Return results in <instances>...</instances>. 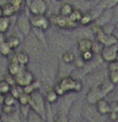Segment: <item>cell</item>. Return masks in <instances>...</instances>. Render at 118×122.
Returning a JSON list of instances; mask_svg holds the SVG:
<instances>
[{"instance_id": "cell-1", "label": "cell", "mask_w": 118, "mask_h": 122, "mask_svg": "<svg viewBox=\"0 0 118 122\" xmlns=\"http://www.w3.org/2000/svg\"><path fill=\"white\" fill-rule=\"evenodd\" d=\"M30 108L36 112L38 115H41L43 118L46 119L47 114V104L45 96L39 90H35L30 95V102H29Z\"/></svg>"}, {"instance_id": "cell-2", "label": "cell", "mask_w": 118, "mask_h": 122, "mask_svg": "<svg viewBox=\"0 0 118 122\" xmlns=\"http://www.w3.org/2000/svg\"><path fill=\"white\" fill-rule=\"evenodd\" d=\"M25 51L30 55V57H38L42 53V43L32 32L25 37Z\"/></svg>"}, {"instance_id": "cell-3", "label": "cell", "mask_w": 118, "mask_h": 122, "mask_svg": "<svg viewBox=\"0 0 118 122\" xmlns=\"http://www.w3.org/2000/svg\"><path fill=\"white\" fill-rule=\"evenodd\" d=\"M58 84L62 87V89L66 93L69 92V91L79 92V91H81L82 88H83V83H82L81 81L71 78L70 76H63V78L58 82Z\"/></svg>"}, {"instance_id": "cell-4", "label": "cell", "mask_w": 118, "mask_h": 122, "mask_svg": "<svg viewBox=\"0 0 118 122\" xmlns=\"http://www.w3.org/2000/svg\"><path fill=\"white\" fill-rule=\"evenodd\" d=\"M59 70V64L56 63V61H47L46 63H44L41 67V72H42V78L46 83H50L51 81H53V79L55 78L56 73Z\"/></svg>"}, {"instance_id": "cell-5", "label": "cell", "mask_w": 118, "mask_h": 122, "mask_svg": "<svg viewBox=\"0 0 118 122\" xmlns=\"http://www.w3.org/2000/svg\"><path fill=\"white\" fill-rule=\"evenodd\" d=\"M82 115L84 119H86L89 122H102V115L97 111L96 106L93 104H89L85 101L84 104L81 106Z\"/></svg>"}, {"instance_id": "cell-6", "label": "cell", "mask_w": 118, "mask_h": 122, "mask_svg": "<svg viewBox=\"0 0 118 122\" xmlns=\"http://www.w3.org/2000/svg\"><path fill=\"white\" fill-rule=\"evenodd\" d=\"M16 25L18 31L21 33L23 37L28 36L32 32V25L30 21V18L26 14H20L16 18Z\"/></svg>"}, {"instance_id": "cell-7", "label": "cell", "mask_w": 118, "mask_h": 122, "mask_svg": "<svg viewBox=\"0 0 118 122\" xmlns=\"http://www.w3.org/2000/svg\"><path fill=\"white\" fill-rule=\"evenodd\" d=\"M107 97V95L104 93V91L102 90L100 85L93 86V87L89 88V90L87 91L86 96H85V101L89 104L95 105L99 100L103 99V98Z\"/></svg>"}, {"instance_id": "cell-8", "label": "cell", "mask_w": 118, "mask_h": 122, "mask_svg": "<svg viewBox=\"0 0 118 122\" xmlns=\"http://www.w3.org/2000/svg\"><path fill=\"white\" fill-rule=\"evenodd\" d=\"M14 78H15L16 84L21 86V87H25V86L29 85V84L34 82V76H33V73L30 70H28L27 68H26V66L23 67L19 71V73L16 74Z\"/></svg>"}, {"instance_id": "cell-9", "label": "cell", "mask_w": 118, "mask_h": 122, "mask_svg": "<svg viewBox=\"0 0 118 122\" xmlns=\"http://www.w3.org/2000/svg\"><path fill=\"white\" fill-rule=\"evenodd\" d=\"M27 9L31 15H45L48 11V4L45 0H32Z\"/></svg>"}, {"instance_id": "cell-10", "label": "cell", "mask_w": 118, "mask_h": 122, "mask_svg": "<svg viewBox=\"0 0 118 122\" xmlns=\"http://www.w3.org/2000/svg\"><path fill=\"white\" fill-rule=\"evenodd\" d=\"M30 21H31L32 28L41 29L45 32H46L51 25L50 19H49L48 17H46V14H45V15H31Z\"/></svg>"}, {"instance_id": "cell-11", "label": "cell", "mask_w": 118, "mask_h": 122, "mask_svg": "<svg viewBox=\"0 0 118 122\" xmlns=\"http://www.w3.org/2000/svg\"><path fill=\"white\" fill-rule=\"evenodd\" d=\"M104 71H101L100 69L97 70L94 69L91 71L88 72V74L85 76L86 80V84L89 86V87H93V86H97L100 85L103 81H104Z\"/></svg>"}, {"instance_id": "cell-12", "label": "cell", "mask_w": 118, "mask_h": 122, "mask_svg": "<svg viewBox=\"0 0 118 122\" xmlns=\"http://www.w3.org/2000/svg\"><path fill=\"white\" fill-rule=\"evenodd\" d=\"M100 55H101V57H102L103 62L111 63V62H113V61H116L117 56H118V49H117L116 45L103 47Z\"/></svg>"}, {"instance_id": "cell-13", "label": "cell", "mask_w": 118, "mask_h": 122, "mask_svg": "<svg viewBox=\"0 0 118 122\" xmlns=\"http://www.w3.org/2000/svg\"><path fill=\"white\" fill-rule=\"evenodd\" d=\"M113 18V11L112 9H107V10H103L101 12V14L95 19L94 23H96L97 25L102 28L103 25H107L111 22V19Z\"/></svg>"}, {"instance_id": "cell-14", "label": "cell", "mask_w": 118, "mask_h": 122, "mask_svg": "<svg viewBox=\"0 0 118 122\" xmlns=\"http://www.w3.org/2000/svg\"><path fill=\"white\" fill-rule=\"evenodd\" d=\"M95 106H96L97 111L100 112L102 116H107V114L111 112V103L105 98L99 100L95 104Z\"/></svg>"}, {"instance_id": "cell-15", "label": "cell", "mask_w": 118, "mask_h": 122, "mask_svg": "<svg viewBox=\"0 0 118 122\" xmlns=\"http://www.w3.org/2000/svg\"><path fill=\"white\" fill-rule=\"evenodd\" d=\"M116 5H118V0H99L97 2L95 9L102 12L107 9H114Z\"/></svg>"}, {"instance_id": "cell-16", "label": "cell", "mask_w": 118, "mask_h": 122, "mask_svg": "<svg viewBox=\"0 0 118 122\" xmlns=\"http://www.w3.org/2000/svg\"><path fill=\"white\" fill-rule=\"evenodd\" d=\"M91 45H93V41L91 38H87V37H82L77 43L78 50H79L80 53L87 50H91Z\"/></svg>"}, {"instance_id": "cell-17", "label": "cell", "mask_w": 118, "mask_h": 122, "mask_svg": "<svg viewBox=\"0 0 118 122\" xmlns=\"http://www.w3.org/2000/svg\"><path fill=\"white\" fill-rule=\"evenodd\" d=\"M52 43L56 47H60L61 49H68V47L71 45L69 39L67 37L63 36V35H56V37H54L52 39Z\"/></svg>"}, {"instance_id": "cell-18", "label": "cell", "mask_w": 118, "mask_h": 122, "mask_svg": "<svg viewBox=\"0 0 118 122\" xmlns=\"http://www.w3.org/2000/svg\"><path fill=\"white\" fill-rule=\"evenodd\" d=\"M2 122H19V112H16V109L10 114H3L1 118Z\"/></svg>"}, {"instance_id": "cell-19", "label": "cell", "mask_w": 118, "mask_h": 122, "mask_svg": "<svg viewBox=\"0 0 118 122\" xmlns=\"http://www.w3.org/2000/svg\"><path fill=\"white\" fill-rule=\"evenodd\" d=\"M75 60V53L69 50H65L64 52L62 53V55H61V61H62L63 63H65V64H68V65L74 64Z\"/></svg>"}, {"instance_id": "cell-20", "label": "cell", "mask_w": 118, "mask_h": 122, "mask_svg": "<svg viewBox=\"0 0 118 122\" xmlns=\"http://www.w3.org/2000/svg\"><path fill=\"white\" fill-rule=\"evenodd\" d=\"M27 122H47V120L43 118L41 115L37 114L36 112H34L33 109L30 108L27 116Z\"/></svg>"}, {"instance_id": "cell-21", "label": "cell", "mask_w": 118, "mask_h": 122, "mask_svg": "<svg viewBox=\"0 0 118 122\" xmlns=\"http://www.w3.org/2000/svg\"><path fill=\"white\" fill-rule=\"evenodd\" d=\"M15 55H16V58H17V62L21 66H27L30 63V55L26 51H19Z\"/></svg>"}, {"instance_id": "cell-22", "label": "cell", "mask_w": 118, "mask_h": 122, "mask_svg": "<svg viewBox=\"0 0 118 122\" xmlns=\"http://www.w3.org/2000/svg\"><path fill=\"white\" fill-rule=\"evenodd\" d=\"M59 98L60 97H59V95L54 91L53 88L47 90L46 95H45V99H46V102L48 103V104H54V103H56Z\"/></svg>"}, {"instance_id": "cell-23", "label": "cell", "mask_w": 118, "mask_h": 122, "mask_svg": "<svg viewBox=\"0 0 118 122\" xmlns=\"http://www.w3.org/2000/svg\"><path fill=\"white\" fill-rule=\"evenodd\" d=\"M2 13H3V16H5V17H13V16L17 13V11H16L15 8L8 1L6 3H4L3 5H2Z\"/></svg>"}, {"instance_id": "cell-24", "label": "cell", "mask_w": 118, "mask_h": 122, "mask_svg": "<svg viewBox=\"0 0 118 122\" xmlns=\"http://www.w3.org/2000/svg\"><path fill=\"white\" fill-rule=\"evenodd\" d=\"M11 27V17H5L2 16L0 17V32L1 33H6Z\"/></svg>"}, {"instance_id": "cell-25", "label": "cell", "mask_w": 118, "mask_h": 122, "mask_svg": "<svg viewBox=\"0 0 118 122\" xmlns=\"http://www.w3.org/2000/svg\"><path fill=\"white\" fill-rule=\"evenodd\" d=\"M101 88H102V90L104 91V93L107 96H108L111 92H113V91L115 90V87H116V85L115 84H113L112 82L108 80V81H107V80H104V81L102 82V83L100 84Z\"/></svg>"}, {"instance_id": "cell-26", "label": "cell", "mask_w": 118, "mask_h": 122, "mask_svg": "<svg viewBox=\"0 0 118 122\" xmlns=\"http://www.w3.org/2000/svg\"><path fill=\"white\" fill-rule=\"evenodd\" d=\"M8 64H9V57L0 55V78L4 76L8 73Z\"/></svg>"}, {"instance_id": "cell-27", "label": "cell", "mask_w": 118, "mask_h": 122, "mask_svg": "<svg viewBox=\"0 0 118 122\" xmlns=\"http://www.w3.org/2000/svg\"><path fill=\"white\" fill-rule=\"evenodd\" d=\"M6 43L9 44V46L11 47L13 50H15L16 48H18V47L20 46V38L19 37H17L16 35H11V36L6 37Z\"/></svg>"}, {"instance_id": "cell-28", "label": "cell", "mask_w": 118, "mask_h": 122, "mask_svg": "<svg viewBox=\"0 0 118 122\" xmlns=\"http://www.w3.org/2000/svg\"><path fill=\"white\" fill-rule=\"evenodd\" d=\"M74 6H72L71 3H64L62 6L60 8V15L65 16V17H68V16L71 14V12L74 11Z\"/></svg>"}, {"instance_id": "cell-29", "label": "cell", "mask_w": 118, "mask_h": 122, "mask_svg": "<svg viewBox=\"0 0 118 122\" xmlns=\"http://www.w3.org/2000/svg\"><path fill=\"white\" fill-rule=\"evenodd\" d=\"M91 22H94V18H93V16H91V14L89 13V12L83 13V15H82L81 19H80V21H79L80 25L86 27V25H91Z\"/></svg>"}, {"instance_id": "cell-30", "label": "cell", "mask_w": 118, "mask_h": 122, "mask_svg": "<svg viewBox=\"0 0 118 122\" xmlns=\"http://www.w3.org/2000/svg\"><path fill=\"white\" fill-rule=\"evenodd\" d=\"M12 52H13V49L9 46V44L6 43V41H4V43H2L0 45V55L9 57Z\"/></svg>"}, {"instance_id": "cell-31", "label": "cell", "mask_w": 118, "mask_h": 122, "mask_svg": "<svg viewBox=\"0 0 118 122\" xmlns=\"http://www.w3.org/2000/svg\"><path fill=\"white\" fill-rule=\"evenodd\" d=\"M39 88H41V85H39V83L37 81H34L33 83L29 84V85L25 86L23 87V91L27 93H29V95H31L32 92H34L35 90H39Z\"/></svg>"}, {"instance_id": "cell-32", "label": "cell", "mask_w": 118, "mask_h": 122, "mask_svg": "<svg viewBox=\"0 0 118 122\" xmlns=\"http://www.w3.org/2000/svg\"><path fill=\"white\" fill-rule=\"evenodd\" d=\"M23 92V87H21V86L17 85V84H15V85L11 86V90H10V93L12 96H13L15 99H18L19 98V96L21 95V93Z\"/></svg>"}, {"instance_id": "cell-33", "label": "cell", "mask_w": 118, "mask_h": 122, "mask_svg": "<svg viewBox=\"0 0 118 122\" xmlns=\"http://www.w3.org/2000/svg\"><path fill=\"white\" fill-rule=\"evenodd\" d=\"M16 101L17 99L13 97L10 92L6 93V95H3V105H8V106H15L16 104Z\"/></svg>"}, {"instance_id": "cell-34", "label": "cell", "mask_w": 118, "mask_h": 122, "mask_svg": "<svg viewBox=\"0 0 118 122\" xmlns=\"http://www.w3.org/2000/svg\"><path fill=\"white\" fill-rule=\"evenodd\" d=\"M82 15H83V13H82L80 10H78V9H74V11L71 12V14H70L69 16H68V18H69L70 20H72V21L79 23L80 19H81V17H82Z\"/></svg>"}, {"instance_id": "cell-35", "label": "cell", "mask_w": 118, "mask_h": 122, "mask_svg": "<svg viewBox=\"0 0 118 122\" xmlns=\"http://www.w3.org/2000/svg\"><path fill=\"white\" fill-rule=\"evenodd\" d=\"M103 45L100 43L99 41H93V45H91V51L95 53V55H98V54H101V51L103 49Z\"/></svg>"}, {"instance_id": "cell-36", "label": "cell", "mask_w": 118, "mask_h": 122, "mask_svg": "<svg viewBox=\"0 0 118 122\" xmlns=\"http://www.w3.org/2000/svg\"><path fill=\"white\" fill-rule=\"evenodd\" d=\"M11 90V85L5 81V80H1L0 81V93L1 95H6Z\"/></svg>"}, {"instance_id": "cell-37", "label": "cell", "mask_w": 118, "mask_h": 122, "mask_svg": "<svg viewBox=\"0 0 118 122\" xmlns=\"http://www.w3.org/2000/svg\"><path fill=\"white\" fill-rule=\"evenodd\" d=\"M17 101L19 102V104L21 105H29V102H30V95L27 92H23L21 93V95L19 96V98L17 99Z\"/></svg>"}, {"instance_id": "cell-38", "label": "cell", "mask_w": 118, "mask_h": 122, "mask_svg": "<svg viewBox=\"0 0 118 122\" xmlns=\"http://www.w3.org/2000/svg\"><path fill=\"white\" fill-rule=\"evenodd\" d=\"M80 56L83 58L84 62L87 63V62L91 61L94 57H95V53H94L91 50H87V51H84V52L80 53Z\"/></svg>"}, {"instance_id": "cell-39", "label": "cell", "mask_w": 118, "mask_h": 122, "mask_svg": "<svg viewBox=\"0 0 118 122\" xmlns=\"http://www.w3.org/2000/svg\"><path fill=\"white\" fill-rule=\"evenodd\" d=\"M9 2L15 8V10L17 11V13L21 10L23 4H25V0H9ZM25 6H26V4H25Z\"/></svg>"}, {"instance_id": "cell-40", "label": "cell", "mask_w": 118, "mask_h": 122, "mask_svg": "<svg viewBox=\"0 0 118 122\" xmlns=\"http://www.w3.org/2000/svg\"><path fill=\"white\" fill-rule=\"evenodd\" d=\"M107 76H108V80H110L113 84L118 85V71H110V70H108Z\"/></svg>"}, {"instance_id": "cell-41", "label": "cell", "mask_w": 118, "mask_h": 122, "mask_svg": "<svg viewBox=\"0 0 118 122\" xmlns=\"http://www.w3.org/2000/svg\"><path fill=\"white\" fill-rule=\"evenodd\" d=\"M115 29H116L115 25H112L111 22L102 27V31L104 32V33H107V34H113V32L115 31Z\"/></svg>"}, {"instance_id": "cell-42", "label": "cell", "mask_w": 118, "mask_h": 122, "mask_svg": "<svg viewBox=\"0 0 118 122\" xmlns=\"http://www.w3.org/2000/svg\"><path fill=\"white\" fill-rule=\"evenodd\" d=\"M75 68H78V69H83L84 66H85V62L83 61V58L81 57V56H75V60L74 62Z\"/></svg>"}, {"instance_id": "cell-43", "label": "cell", "mask_w": 118, "mask_h": 122, "mask_svg": "<svg viewBox=\"0 0 118 122\" xmlns=\"http://www.w3.org/2000/svg\"><path fill=\"white\" fill-rule=\"evenodd\" d=\"M53 122H69L68 121V116L67 115H63V114H59L54 117Z\"/></svg>"}, {"instance_id": "cell-44", "label": "cell", "mask_w": 118, "mask_h": 122, "mask_svg": "<svg viewBox=\"0 0 118 122\" xmlns=\"http://www.w3.org/2000/svg\"><path fill=\"white\" fill-rule=\"evenodd\" d=\"M107 70H110V71H118V60L108 63Z\"/></svg>"}, {"instance_id": "cell-45", "label": "cell", "mask_w": 118, "mask_h": 122, "mask_svg": "<svg viewBox=\"0 0 118 122\" xmlns=\"http://www.w3.org/2000/svg\"><path fill=\"white\" fill-rule=\"evenodd\" d=\"M53 89H54V91H55V92L59 95V97H64V96L66 95V92H65L64 90H63L62 87H61V86L59 85L58 83H56L55 85L53 86Z\"/></svg>"}, {"instance_id": "cell-46", "label": "cell", "mask_w": 118, "mask_h": 122, "mask_svg": "<svg viewBox=\"0 0 118 122\" xmlns=\"http://www.w3.org/2000/svg\"><path fill=\"white\" fill-rule=\"evenodd\" d=\"M107 116H108V119H110V121H112V122H116L118 120V112L111 111L107 114Z\"/></svg>"}, {"instance_id": "cell-47", "label": "cell", "mask_w": 118, "mask_h": 122, "mask_svg": "<svg viewBox=\"0 0 118 122\" xmlns=\"http://www.w3.org/2000/svg\"><path fill=\"white\" fill-rule=\"evenodd\" d=\"M111 111H114V112H118V104H117V102L111 103Z\"/></svg>"}, {"instance_id": "cell-48", "label": "cell", "mask_w": 118, "mask_h": 122, "mask_svg": "<svg viewBox=\"0 0 118 122\" xmlns=\"http://www.w3.org/2000/svg\"><path fill=\"white\" fill-rule=\"evenodd\" d=\"M5 41H6L5 33H1V32H0V45H1L2 43H4Z\"/></svg>"}, {"instance_id": "cell-49", "label": "cell", "mask_w": 118, "mask_h": 122, "mask_svg": "<svg viewBox=\"0 0 118 122\" xmlns=\"http://www.w3.org/2000/svg\"><path fill=\"white\" fill-rule=\"evenodd\" d=\"M2 115H3V104L0 102V118L2 117Z\"/></svg>"}, {"instance_id": "cell-50", "label": "cell", "mask_w": 118, "mask_h": 122, "mask_svg": "<svg viewBox=\"0 0 118 122\" xmlns=\"http://www.w3.org/2000/svg\"><path fill=\"white\" fill-rule=\"evenodd\" d=\"M8 1H9V0H0V6H2L4 3H6Z\"/></svg>"}, {"instance_id": "cell-51", "label": "cell", "mask_w": 118, "mask_h": 122, "mask_svg": "<svg viewBox=\"0 0 118 122\" xmlns=\"http://www.w3.org/2000/svg\"><path fill=\"white\" fill-rule=\"evenodd\" d=\"M32 0H25V4H26V8H27L28 5H29L30 4V2H31Z\"/></svg>"}, {"instance_id": "cell-52", "label": "cell", "mask_w": 118, "mask_h": 122, "mask_svg": "<svg viewBox=\"0 0 118 122\" xmlns=\"http://www.w3.org/2000/svg\"><path fill=\"white\" fill-rule=\"evenodd\" d=\"M78 122H89V121H87L86 119H84V118H83V119H80V120L78 121Z\"/></svg>"}, {"instance_id": "cell-53", "label": "cell", "mask_w": 118, "mask_h": 122, "mask_svg": "<svg viewBox=\"0 0 118 122\" xmlns=\"http://www.w3.org/2000/svg\"><path fill=\"white\" fill-rule=\"evenodd\" d=\"M85 1H88V2H91V1H93V0H85Z\"/></svg>"}, {"instance_id": "cell-54", "label": "cell", "mask_w": 118, "mask_h": 122, "mask_svg": "<svg viewBox=\"0 0 118 122\" xmlns=\"http://www.w3.org/2000/svg\"><path fill=\"white\" fill-rule=\"evenodd\" d=\"M116 47H117V49H118V43L116 44Z\"/></svg>"}, {"instance_id": "cell-55", "label": "cell", "mask_w": 118, "mask_h": 122, "mask_svg": "<svg viewBox=\"0 0 118 122\" xmlns=\"http://www.w3.org/2000/svg\"><path fill=\"white\" fill-rule=\"evenodd\" d=\"M116 102H117V104H118V99H117V101H116Z\"/></svg>"}, {"instance_id": "cell-56", "label": "cell", "mask_w": 118, "mask_h": 122, "mask_svg": "<svg viewBox=\"0 0 118 122\" xmlns=\"http://www.w3.org/2000/svg\"><path fill=\"white\" fill-rule=\"evenodd\" d=\"M58 1H61V0H58Z\"/></svg>"}, {"instance_id": "cell-57", "label": "cell", "mask_w": 118, "mask_h": 122, "mask_svg": "<svg viewBox=\"0 0 118 122\" xmlns=\"http://www.w3.org/2000/svg\"><path fill=\"white\" fill-rule=\"evenodd\" d=\"M98 1H99V0H97V2H98Z\"/></svg>"}]
</instances>
